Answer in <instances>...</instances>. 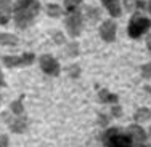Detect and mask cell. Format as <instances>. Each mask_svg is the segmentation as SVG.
<instances>
[{"mask_svg": "<svg viewBox=\"0 0 151 147\" xmlns=\"http://www.w3.org/2000/svg\"><path fill=\"white\" fill-rule=\"evenodd\" d=\"M34 59H35V55L34 53H31V51H27V53H23V55H19V56H3V59H2V62H3V66H6V67H24V66H31L32 62H34Z\"/></svg>", "mask_w": 151, "mask_h": 147, "instance_id": "5", "label": "cell"}, {"mask_svg": "<svg viewBox=\"0 0 151 147\" xmlns=\"http://www.w3.org/2000/svg\"><path fill=\"white\" fill-rule=\"evenodd\" d=\"M150 27H151V19L150 18L135 13V15L130 18V21H129L127 34H129L130 38H138V37H142L143 34H146V32L150 31Z\"/></svg>", "mask_w": 151, "mask_h": 147, "instance_id": "3", "label": "cell"}, {"mask_svg": "<svg viewBox=\"0 0 151 147\" xmlns=\"http://www.w3.org/2000/svg\"><path fill=\"white\" fill-rule=\"evenodd\" d=\"M146 46H148V50L151 53V34H148V37H146Z\"/></svg>", "mask_w": 151, "mask_h": 147, "instance_id": "25", "label": "cell"}, {"mask_svg": "<svg viewBox=\"0 0 151 147\" xmlns=\"http://www.w3.org/2000/svg\"><path fill=\"white\" fill-rule=\"evenodd\" d=\"M10 141H8V136L6 134H0V147H8Z\"/></svg>", "mask_w": 151, "mask_h": 147, "instance_id": "22", "label": "cell"}, {"mask_svg": "<svg viewBox=\"0 0 151 147\" xmlns=\"http://www.w3.org/2000/svg\"><path fill=\"white\" fill-rule=\"evenodd\" d=\"M13 13L12 0H0V26H5L10 23Z\"/></svg>", "mask_w": 151, "mask_h": 147, "instance_id": "9", "label": "cell"}, {"mask_svg": "<svg viewBox=\"0 0 151 147\" xmlns=\"http://www.w3.org/2000/svg\"><path fill=\"white\" fill-rule=\"evenodd\" d=\"M145 89H146V91H148V93H150V94H151V87H146Z\"/></svg>", "mask_w": 151, "mask_h": 147, "instance_id": "26", "label": "cell"}, {"mask_svg": "<svg viewBox=\"0 0 151 147\" xmlns=\"http://www.w3.org/2000/svg\"><path fill=\"white\" fill-rule=\"evenodd\" d=\"M116 32H117V24L113 19L103 21L101 26H100V37L105 42H108V43L116 40Z\"/></svg>", "mask_w": 151, "mask_h": 147, "instance_id": "8", "label": "cell"}, {"mask_svg": "<svg viewBox=\"0 0 151 147\" xmlns=\"http://www.w3.org/2000/svg\"><path fill=\"white\" fill-rule=\"evenodd\" d=\"M68 72H69V77L71 78H77L79 75H81V67H79L77 64H73V66H69Z\"/></svg>", "mask_w": 151, "mask_h": 147, "instance_id": "17", "label": "cell"}, {"mask_svg": "<svg viewBox=\"0 0 151 147\" xmlns=\"http://www.w3.org/2000/svg\"><path fill=\"white\" fill-rule=\"evenodd\" d=\"M2 118L6 121V125H8V128H10V131H12V133L21 134V133H24L27 130V120H26V117H24V115L18 117V115H10L8 112H3Z\"/></svg>", "mask_w": 151, "mask_h": 147, "instance_id": "6", "label": "cell"}, {"mask_svg": "<svg viewBox=\"0 0 151 147\" xmlns=\"http://www.w3.org/2000/svg\"><path fill=\"white\" fill-rule=\"evenodd\" d=\"M98 121H100V125H103V126H106L108 125V121H109V118H108L105 114H98Z\"/></svg>", "mask_w": 151, "mask_h": 147, "instance_id": "23", "label": "cell"}, {"mask_svg": "<svg viewBox=\"0 0 151 147\" xmlns=\"http://www.w3.org/2000/svg\"><path fill=\"white\" fill-rule=\"evenodd\" d=\"M52 35H53V37H55V42H56V43H58V45L64 43V37H63V34H61V32L55 31V32H53Z\"/></svg>", "mask_w": 151, "mask_h": 147, "instance_id": "21", "label": "cell"}, {"mask_svg": "<svg viewBox=\"0 0 151 147\" xmlns=\"http://www.w3.org/2000/svg\"><path fill=\"white\" fill-rule=\"evenodd\" d=\"M98 98L103 104H113V106L117 104V101H119V96H117L116 93H111L109 89H106V88H103L98 91Z\"/></svg>", "mask_w": 151, "mask_h": 147, "instance_id": "11", "label": "cell"}, {"mask_svg": "<svg viewBox=\"0 0 151 147\" xmlns=\"http://www.w3.org/2000/svg\"><path fill=\"white\" fill-rule=\"evenodd\" d=\"M101 3L113 18H119L122 15V6L119 0H101Z\"/></svg>", "mask_w": 151, "mask_h": 147, "instance_id": "10", "label": "cell"}, {"mask_svg": "<svg viewBox=\"0 0 151 147\" xmlns=\"http://www.w3.org/2000/svg\"><path fill=\"white\" fill-rule=\"evenodd\" d=\"M142 77L143 78H151V62H146L142 66Z\"/></svg>", "mask_w": 151, "mask_h": 147, "instance_id": "18", "label": "cell"}, {"mask_svg": "<svg viewBox=\"0 0 151 147\" xmlns=\"http://www.w3.org/2000/svg\"><path fill=\"white\" fill-rule=\"evenodd\" d=\"M3 87H6V82H5V77H3L2 69H0V88H3Z\"/></svg>", "mask_w": 151, "mask_h": 147, "instance_id": "24", "label": "cell"}, {"mask_svg": "<svg viewBox=\"0 0 151 147\" xmlns=\"http://www.w3.org/2000/svg\"><path fill=\"white\" fill-rule=\"evenodd\" d=\"M40 11V3L37 0H16L13 5L12 18L18 29H27L32 26Z\"/></svg>", "mask_w": 151, "mask_h": 147, "instance_id": "2", "label": "cell"}, {"mask_svg": "<svg viewBox=\"0 0 151 147\" xmlns=\"http://www.w3.org/2000/svg\"><path fill=\"white\" fill-rule=\"evenodd\" d=\"M0 45L2 46H15L18 45V37L10 32H0Z\"/></svg>", "mask_w": 151, "mask_h": 147, "instance_id": "12", "label": "cell"}, {"mask_svg": "<svg viewBox=\"0 0 151 147\" xmlns=\"http://www.w3.org/2000/svg\"><path fill=\"white\" fill-rule=\"evenodd\" d=\"M145 147H151V144H145Z\"/></svg>", "mask_w": 151, "mask_h": 147, "instance_id": "28", "label": "cell"}, {"mask_svg": "<svg viewBox=\"0 0 151 147\" xmlns=\"http://www.w3.org/2000/svg\"><path fill=\"white\" fill-rule=\"evenodd\" d=\"M10 110L13 112V115H18V117L24 115V106H23V101H21V98L16 99V101H13L12 104H10Z\"/></svg>", "mask_w": 151, "mask_h": 147, "instance_id": "15", "label": "cell"}, {"mask_svg": "<svg viewBox=\"0 0 151 147\" xmlns=\"http://www.w3.org/2000/svg\"><path fill=\"white\" fill-rule=\"evenodd\" d=\"M68 51H69V53H68L69 56H77L79 55V45L76 43V42H73V43L68 46Z\"/></svg>", "mask_w": 151, "mask_h": 147, "instance_id": "19", "label": "cell"}, {"mask_svg": "<svg viewBox=\"0 0 151 147\" xmlns=\"http://www.w3.org/2000/svg\"><path fill=\"white\" fill-rule=\"evenodd\" d=\"M135 121L137 123H143V121H148L151 118V109H148V107H140L138 110L135 112Z\"/></svg>", "mask_w": 151, "mask_h": 147, "instance_id": "13", "label": "cell"}, {"mask_svg": "<svg viewBox=\"0 0 151 147\" xmlns=\"http://www.w3.org/2000/svg\"><path fill=\"white\" fill-rule=\"evenodd\" d=\"M45 11L50 18H60L63 15V8H61L60 5H56V3H48V5L45 6Z\"/></svg>", "mask_w": 151, "mask_h": 147, "instance_id": "14", "label": "cell"}, {"mask_svg": "<svg viewBox=\"0 0 151 147\" xmlns=\"http://www.w3.org/2000/svg\"><path fill=\"white\" fill-rule=\"evenodd\" d=\"M64 26H66L68 34L73 38L79 37L82 29H84V15L79 10H74V11L68 13L66 19H64Z\"/></svg>", "mask_w": 151, "mask_h": 147, "instance_id": "4", "label": "cell"}, {"mask_svg": "<svg viewBox=\"0 0 151 147\" xmlns=\"http://www.w3.org/2000/svg\"><path fill=\"white\" fill-rule=\"evenodd\" d=\"M0 106H2V96H0Z\"/></svg>", "mask_w": 151, "mask_h": 147, "instance_id": "29", "label": "cell"}, {"mask_svg": "<svg viewBox=\"0 0 151 147\" xmlns=\"http://www.w3.org/2000/svg\"><path fill=\"white\" fill-rule=\"evenodd\" d=\"M105 147H145L146 131L140 125H129L125 128H108L103 134Z\"/></svg>", "mask_w": 151, "mask_h": 147, "instance_id": "1", "label": "cell"}, {"mask_svg": "<svg viewBox=\"0 0 151 147\" xmlns=\"http://www.w3.org/2000/svg\"><path fill=\"white\" fill-rule=\"evenodd\" d=\"M39 64H40V69L44 70L47 75L58 77L60 72H61V66H60L58 59L53 58L52 55H42L40 59H39Z\"/></svg>", "mask_w": 151, "mask_h": 147, "instance_id": "7", "label": "cell"}, {"mask_svg": "<svg viewBox=\"0 0 151 147\" xmlns=\"http://www.w3.org/2000/svg\"><path fill=\"white\" fill-rule=\"evenodd\" d=\"M148 10H150V13H151V0H150V3H148Z\"/></svg>", "mask_w": 151, "mask_h": 147, "instance_id": "27", "label": "cell"}, {"mask_svg": "<svg viewBox=\"0 0 151 147\" xmlns=\"http://www.w3.org/2000/svg\"><path fill=\"white\" fill-rule=\"evenodd\" d=\"M84 2V0H64V10H66L68 13L74 11V10H77V6L81 5V3Z\"/></svg>", "mask_w": 151, "mask_h": 147, "instance_id": "16", "label": "cell"}, {"mask_svg": "<svg viewBox=\"0 0 151 147\" xmlns=\"http://www.w3.org/2000/svg\"><path fill=\"white\" fill-rule=\"evenodd\" d=\"M111 114H113V117L119 118V117L122 115V107L119 106V104H114L113 109H111Z\"/></svg>", "mask_w": 151, "mask_h": 147, "instance_id": "20", "label": "cell"}]
</instances>
